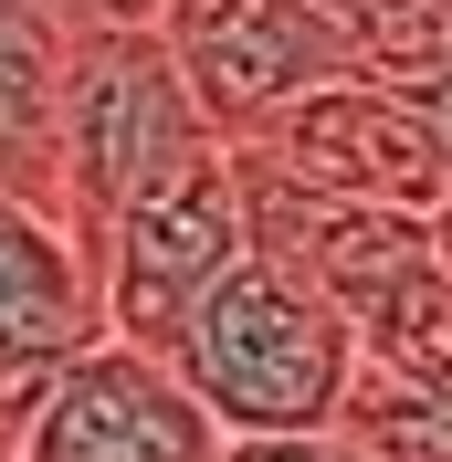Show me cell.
I'll use <instances>...</instances> for the list:
<instances>
[{"label":"cell","instance_id":"cell-1","mask_svg":"<svg viewBox=\"0 0 452 462\" xmlns=\"http://www.w3.org/2000/svg\"><path fill=\"white\" fill-rule=\"evenodd\" d=\"M158 368L211 410L221 441H306V431H337L358 337L337 326V305L306 273H284L274 253H242L190 305V326L169 337Z\"/></svg>","mask_w":452,"mask_h":462},{"label":"cell","instance_id":"cell-2","mask_svg":"<svg viewBox=\"0 0 452 462\" xmlns=\"http://www.w3.org/2000/svg\"><path fill=\"white\" fill-rule=\"evenodd\" d=\"M200 158H221V137L200 126V106H190L158 32L74 42V85H63V253L85 273L116 242V221L137 200H158Z\"/></svg>","mask_w":452,"mask_h":462},{"label":"cell","instance_id":"cell-3","mask_svg":"<svg viewBox=\"0 0 452 462\" xmlns=\"http://www.w3.org/2000/svg\"><path fill=\"white\" fill-rule=\"evenodd\" d=\"M158 42H169L179 85H190L200 126L221 147H253L284 106H306L315 85L358 74L347 22L306 11V0H169Z\"/></svg>","mask_w":452,"mask_h":462},{"label":"cell","instance_id":"cell-4","mask_svg":"<svg viewBox=\"0 0 452 462\" xmlns=\"http://www.w3.org/2000/svg\"><path fill=\"white\" fill-rule=\"evenodd\" d=\"M242 253H253V221H242V179H231V158L179 169L158 200H137L127 221H116V242L95 253V273H85L106 346L169 357V337L190 326V305L221 284Z\"/></svg>","mask_w":452,"mask_h":462},{"label":"cell","instance_id":"cell-5","mask_svg":"<svg viewBox=\"0 0 452 462\" xmlns=\"http://www.w3.org/2000/svg\"><path fill=\"white\" fill-rule=\"evenodd\" d=\"M242 158H263L274 179H295V189H315V200L410 210V221H431V210L452 200L431 126L400 106L390 85H368V74H347V85H315L306 106H284L274 126L242 147Z\"/></svg>","mask_w":452,"mask_h":462},{"label":"cell","instance_id":"cell-6","mask_svg":"<svg viewBox=\"0 0 452 462\" xmlns=\"http://www.w3.org/2000/svg\"><path fill=\"white\" fill-rule=\"evenodd\" d=\"M11 462H231V441L211 431V410H200L158 357L95 337L85 357L22 410Z\"/></svg>","mask_w":452,"mask_h":462},{"label":"cell","instance_id":"cell-7","mask_svg":"<svg viewBox=\"0 0 452 462\" xmlns=\"http://www.w3.org/2000/svg\"><path fill=\"white\" fill-rule=\"evenodd\" d=\"M95 337H106L95 326V284H85V263L63 253V231L0 200V441L22 431V410Z\"/></svg>","mask_w":452,"mask_h":462},{"label":"cell","instance_id":"cell-8","mask_svg":"<svg viewBox=\"0 0 452 462\" xmlns=\"http://www.w3.org/2000/svg\"><path fill=\"white\" fill-rule=\"evenodd\" d=\"M63 85L74 32L53 0H0V200L63 231Z\"/></svg>","mask_w":452,"mask_h":462},{"label":"cell","instance_id":"cell-9","mask_svg":"<svg viewBox=\"0 0 452 462\" xmlns=\"http://www.w3.org/2000/svg\"><path fill=\"white\" fill-rule=\"evenodd\" d=\"M337 441H358L368 462H452V368L358 357L337 400Z\"/></svg>","mask_w":452,"mask_h":462},{"label":"cell","instance_id":"cell-10","mask_svg":"<svg viewBox=\"0 0 452 462\" xmlns=\"http://www.w3.org/2000/svg\"><path fill=\"white\" fill-rule=\"evenodd\" d=\"M53 22L74 32V42H106V32H158L169 0H53Z\"/></svg>","mask_w":452,"mask_h":462},{"label":"cell","instance_id":"cell-11","mask_svg":"<svg viewBox=\"0 0 452 462\" xmlns=\"http://www.w3.org/2000/svg\"><path fill=\"white\" fill-rule=\"evenodd\" d=\"M231 462H368V452L337 431H306V441H231Z\"/></svg>","mask_w":452,"mask_h":462},{"label":"cell","instance_id":"cell-12","mask_svg":"<svg viewBox=\"0 0 452 462\" xmlns=\"http://www.w3.org/2000/svg\"><path fill=\"white\" fill-rule=\"evenodd\" d=\"M400 106L431 126V147H442V179H452V63H442V74H421V85H400Z\"/></svg>","mask_w":452,"mask_h":462},{"label":"cell","instance_id":"cell-13","mask_svg":"<svg viewBox=\"0 0 452 462\" xmlns=\"http://www.w3.org/2000/svg\"><path fill=\"white\" fill-rule=\"evenodd\" d=\"M431 263H442V284H452V200L431 210Z\"/></svg>","mask_w":452,"mask_h":462},{"label":"cell","instance_id":"cell-14","mask_svg":"<svg viewBox=\"0 0 452 462\" xmlns=\"http://www.w3.org/2000/svg\"><path fill=\"white\" fill-rule=\"evenodd\" d=\"M306 11H326V22H347V32H358L368 11H379V0H306Z\"/></svg>","mask_w":452,"mask_h":462}]
</instances>
